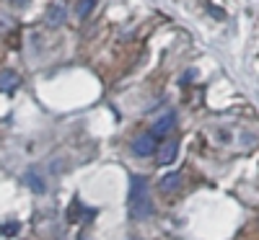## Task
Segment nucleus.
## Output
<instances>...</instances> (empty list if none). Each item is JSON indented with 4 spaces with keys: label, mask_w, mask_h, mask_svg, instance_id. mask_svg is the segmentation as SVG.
Here are the masks:
<instances>
[{
    "label": "nucleus",
    "mask_w": 259,
    "mask_h": 240,
    "mask_svg": "<svg viewBox=\"0 0 259 240\" xmlns=\"http://www.w3.org/2000/svg\"><path fill=\"white\" fill-rule=\"evenodd\" d=\"M130 214H133L135 220H148V217L153 214L148 181L143 176H133V184H130Z\"/></svg>",
    "instance_id": "nucleus-1"
},
{
    "label": "nucleus",
    "mask_w": 259,
    "mask_h": 240,
    "mask_svg": "<svg viewBox=\"0 0 259 240\" xmlns=\"http://www.w3.org/2000/svg\"><path fill=\"white\" fill-rule=\"evenodd\" d=\"M156 147H158V137L153 132H145V135H140V137L133 140V152H135V155H140V158L153 155Z\"/></svg>",
    "instance_id": "nucleus-2"
},
{
    "label": "nucleus",
    "mask_w": 259,
    "mask_h": 240,
    "mask_svg": "<svg viewBox=\"0 0 259 240\" xmlns=\"http://www.w3.org/2000/svg\"><path fill=\"white\" fill-rule=\"evenodd\" d=\"M174 127H177V114L168 111V114H163V116L153 124V135H156V137H166Z\"/></svg>",
    "instance_id": "nucleus-3"
},
{
    "label": "nucleus",
    "mask_w": 259,
    "mask_h": 240,
    "mask_svg": "<svg viewBox=\"0 0 259 240\" xmlns=\"http://www.w3.org/2000/svg\"><path fill=\"white\" fill-rule=\"evenodd\" d=\"M177 152H179V142H177V140H171V142H166V145L161 147V155H158V163H161V165H171V163H174V158H177Z\"/></svg>",
    "instance_id": "nucleus-4"
},
{
    "label": "nucleus",
    "mask_w": 259,
    "mask_h": 240,
    "mask_svg": "<svg viewBox=\"0 0 259 240\" xmlns=\"http://www.w3.org/2000/svg\"><path fill=\"white\" fill-rule=\"evenodd\" d=\"M65 16H68V13H65V8L57 6V3H52L47 8V13H45V21H47L50 26H60V24H65Z\"/></svg>",
    "instance_id": "nucleus-5"
},
{
    "label": "nucleus",
    "mask_w": 259,
    "mask_h": 240,
    "mask_svg": "<svg viewBox=\"0 0 259 240\" xmlns=\"http://www.w3.org/2000/svg\"><path fill=\"white\" fill-rule=\"evenodd\" d=\"M18 83H21V78L13 70H3V73H0V91H13V88H18Z\"/></svg>",
    "instance_id": "nucleus-6"
},
{
    "label": "nucleus",
    "mask_w": 259,
    "mask_h": 240,
    "mask_svg": "<svg viewBox=\"0 0 259 240\" xmlns=\"http://www.w3.org/2000/svg\"><path fill=\"white\" fill-rule=\"evenodd\" d=\"M177 186H182V176H179V173H171V176L161 178V189L163 191H174Z\"/></svg>",
    "instance_id": "nucleus-7"
},
{
    "label": "nucleus",
    "mask_w": 259,
    "mask_h": 240,
    "mask_svg": "<svg viewBox=\"0 0 259 240\" xmlns=\"http://www.w3.org/2000/svg\"><path fill=\"white\" fill-rule=\"evenodd\" d=\"M26 184H29V186H31V191H36V194L45 191V181H41V176H36L34 170H29V173H26Z\"/></svg>",
    "instance_id": "nucleus-8"
},
{
    "label": "nucleus",
    "mask_w": 259,
    "mask_h": 240,
    "mask_svg": "<svg viewBox=\"0 0 259 240\" xmlns=\"http://www.w3.org/2000/svg\"><path fill=\"white\" fill-rule=\"evenodd\" d=\"M94 6H96V0H80L78 8H75V16H78V18H85V16L94 11Z\"/></svg>",
    "instance_id": "nucleus-9"
},
{
    "label": "nucleus",
    "mask_w": 259,
    "mask_h": 240,
    "mask_svg": "<svg viewBox=\"0 0 259 240\" xmlns=\"http://www.w3.org/2000/svg\"><path fill=\"white\" fill-rule=\"evenodd\" d=\"M18 230H21V225H18V222H6L3 227H0V235H3V237H16V235H18Z\"/></svg>",
    "instance_id": "nucleus-10"
},
{
    "label": "nucleus",
    "mask_w": 259,
    "mask_h": 240,
    "mask_svg": "<svg viewBox=\"0 0 259 240\" xmlns=\"http://www.w3.org/2000/svg\"><path fill=\"white\" fill-rule=\"evenodd\" d=\"M11 3H13V6H26L29 0H11Z\"/></svg>",
    "instance_id": "nucleus-11"
}]
</instances>
